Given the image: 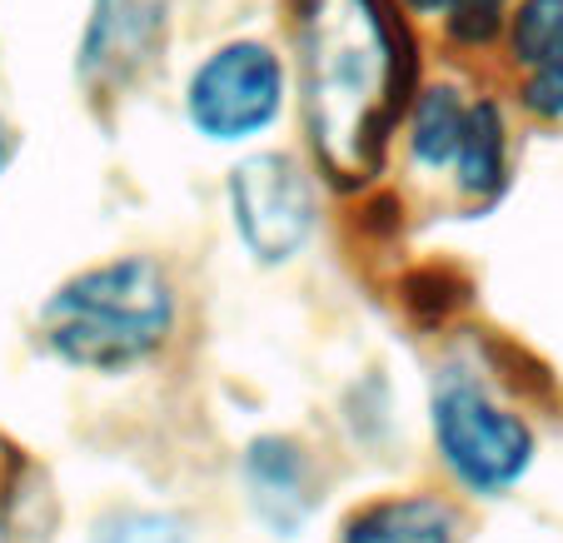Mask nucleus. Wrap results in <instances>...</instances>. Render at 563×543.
<instances>
[{"instance_id":"1","label":"nucleus","mask_w":563,"mask_h":543,"mask_svg":"<svg viewBox=\"0 0 563 543\" xmlns=\"http://www.w3.org/2000/svg\"><path fill=\"white\" fill-rule=\"evenodd\" d=\"M295 115L324 185L360 190L384 175L419 86L415 21L399 0H285Z\"/></svg>"},{"instance_id":"2","label":"nucleus","mask_w":563,"mask_h":543,"mask_svg":"<svg viewBox=\"0 0 563 543\" xmlns=\"http://www.w3.org/2000/svg\"><path fill=\"white\" fill-rule=\"evenodd\" d=\"M180 299L165 265L150 255H120L70 275L41 304V340L70 369L125 374L155 359L175 334Z\"/></svg>"},{"instance_id":"3","label":"nucleus","mask_w":563,"mask_h":543,"mask_svg":"<svg viewBox=\"0 0 563 543\" xmlns=\"http://www.w3.org/2000/svg\"><path fill=\"white\" fill-rule=\"evenodd\" d=\"M289 110H295V65L275 35H220L180 75V120L210 149L269 145Z\"/></svg>"},{"instance_id":"4","label":"nucleus","mask_w":563,"mask_h":543,"mask_svg":"<svg viewBox=\"0 0 563 543\" xmlns=\"http://www.w3.org/2000/svg\"><path fill=\"white\" fill-rule=\"evenodd\" d=\"M319 180L314 160L285 145L240 149L224 175V210L234 240L255 265H285L314 240L319 230Z\"/></svg>"},{"instance_id":"5","label":"nucleus","mask_w":563,"mask_h":543,"mask_svg":"<svg viewBox=\"0 0 563 543\" xmlns=\"http://www.w3.org/2000/svg\"><path fill=\"white\" fill-rule=\"evenodd\" d=\"M429 424H434V448L444 469L454 474L459 489L478 499L509 494L533 464V429L468 374L439 379Z\"/></svg>"},{"instance_id":"6","label":"nucleus","mask_w":563,"mask_h":543,"mask_svg":"<svg viewBox=\"0 0 563 543\" xmlns=\"http://www.w3.org/2000/svg\"><path fill=\"white\" fill-rule=\"evenodd\" d=\"M175 0H86L75 80L90 100H125L165 55Z\"/></svg>"},{"instance_id":"7","label":"nucleus","mask_w":563,"mask_h":543,"mask_svg":"<svg viewBox=\"0 0 563 543\" xmlns=\"http://www.w3.org/2000/svg\"><path fill=\"white\" fill-rule=\"evenodd\" d=\"M240 484H245L250 513L275 539H299L319 509V469L309 448L289 434H260L240 454Z\"/></svg>"},{"instance_id":"8","label":"nucleus","mask_w":563,"mask_h":543,"mask_svg":"<svg viewBox=\"0 0 563 543\" xmlns=\"http://www.w3.org/2000/svg\"><path fill=\"white\" fill-rule=\"evenodd\" d=\"M474 100H478V90L464 86L459 75H439V80L419 75L415 96L405 106V120H399V140H394L409 175H419V180H449L454 175Z\"/></svg>"},{"instance_id":"9","label":"nucleus","mask_w":563,"mask_h":543,"mask_svg":"<svg viewBox=\"0 0 563 543\" xmlns=\"http://www.w3.org/2000/svg\"><path fill=\"white\" fill-rule=\"evenodd\" d=\"M509 175H514V106L504 96H494V90H478L464 149H459V165L449 175V185L464 200L489 204L509 190Z\"/></svg>"},{"instance_id":"10","label":"nucleus","mask_w":563,"mask_h":543,"mask_svg":"<svg viewBox=\"0 0 563 543\" xmlns=\"http://www.w3.org/2000/svg\"><path fill=\"white\" fill-rule=\"evenodd\" d=\"M340 543H459V519L434 494H394V499L364 503L344 523Z\"/></svg>"},{"instance_id":"11","label":"nucleus","mask_w":563,"mask_h":543,"mask_svg":"<svg viewBox=\"0 0 563 543\" xmlns=\"http://www.w3.org/2000/svg\"><path fill=\"white\" fill-rule=\"evenodd\" d=\"M509 106L529 125L563 130V31L529 65L509 70Z\"/></svg>"},{"instance_id":"12","label":"nucleus","mask_w":563,"mask_h":543,"mask_svg":"<svg viewBox=\"0 0 563 543\" xmlns=\"http://www.w3.org/2000/svg\"><path fill=\"white\" fill-rule=\"evenodd\" d=\"M509 11H514V0H464L454 21L439 31V41H444V51L464 55V60H484V55L499 51Z\"/></svg>"},{"instance_id":"13","label":"nucleus","mask_w":563,"mask_h":543,"mask_svg":"<svg viewBox=\"0 0 563 543\" xmlns=\"http://www.w3.org/2000/svg\"><path fill=\"white\" fill-rule=\"evenodd\" d=\"M90 543H190V523L170 509H115L96 523Z\"/></svg>"},{"instance_id":"14","label":"nucleus","mask_w":563,"mask_h":543,"mask_svg":"<svg viewBox=\"0 0 563 543\" xmlns=\"http://www.w3.org/2000/svg\"><path fill=\"white\" fill-rule=\"evenodd\" d=\"M399 5H405V15H409L415 25L444 31V25L459 15V5H464V0H399Z\"/></svg>"},{"instance_id":"15","label":"nucleus","mask_w":563,"mask_h":543,"mask_svg":"<svg viewBox=\"0 0 563 543\" xmlns=\"http://www.w3.org/2000/svg\"><path fill=\"white\" fill-rule=\"evenodd\" d=\"M11 155H15V125L0 115V175L11 170Z\"/></svg>"}]
</instances>
